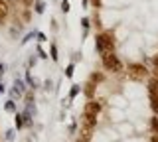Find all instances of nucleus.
Wrapping results in <instances>:
<instances>
[{"label":"nucleus","instance_id":"1","mask_svg":"<svg viewBox=\"0 0 158 142\" xmlns=\"http://www.w3.org/2000/svg\"><path fill=\"white\" fill-rule=\"evenodd\" d=\"M101 61H103V67H105L107 71H113V73H121L123 71V63L115 55V51H103L101 53Z\"/></svg>","mask_w":158,"mask_h":142},{"label":"nucleus","instance_id":"2","mask_svg":"<svg viewBox=\"0 0 158 142\" xmlns=\"http://www.w3.org/2000/svg\"><path fill=\"white\" fill-rule=\"evenodd\" d=\"M95 46H97V51L103 53V51H113L115 50V36L111 32H103L95 38Z\"/></svg>","mask_w":158,"mask_h":142},{"label":"nucleus","instance_id":"3","mask_svg":"<svg viewBox=\"0 0 158 142\" xmlns=\"http://www.w3.org/2000/svg\"><path fill=\"white\" fill-rule=\"evenodd\" d=\"M95 124H97V116L93 115H83V120H81V138L83 140H89L95 130Z\"/></svg>","mask_w":158,"mask_h":142},{"label":"nucleus","instance_id":"4","mask_svg":"<svg viewBox=\"0 0 158 142\" xmlns=\"http://www.w3.org/2000/svg\"><path fill=\"white\" fill-rule=\"evenodd\" d=\"M127 75L131 77V79L140 81V79H144V77L148 75V69L142 65V63H131V65L127 67Z\"/></svg>","mask_w":158,"mask_h":142},{"label":"nucleus","instance_id":"5","mask_svg":"<svg viewBox=\"0 0 158 142\" xmlns=\"http://www.w3.org/2000/svg\"><path fill=\"white\" fill-rule=\"evenodd\" d=\"M99 111H101V103L89 99V101H87V105H85V111H83V115H93V116H97V115H99Z\"/></svg>","mask_w":158,"mask_h":142},{"label":"nucleus","instance_id":"6","mask_svg":"<svg viewBox=\"0 0 158 142\" xmlns=\"http://www.w3.org/2000/svg\"><path fill=\"white\" fill-rule=\"evenodd\" d=\"M148 97H150V109L154 115H158V95L154 91H148Z\"/></svg>","mask_w":158,"mask_h":142},{"label":"nucleus","instance_id":"7","mask_svg":"<svg viewBox=\"0 0 158 142\" xmlns=\"http://www.w3.org/2000/svg\"><path fill=\"white\" fill-rule=\"evenodd\" d=\"M95 87H97V83L89 79V83L85 85V95H87V99H93V95H95Z\"/></svg>","mask_w":158,"mask_h":142},{"label":"nucleus","instance_id":"8","mask_svg":"<svg viewBox=\"0 0 158 142\" xmlns=\"http://www.w3.org/2000/svg\"><path fill=\"white\" fill-rule=\"evenodd\" d=\"M8 12H10V8H8V4L4 2V0H0V22L4 20V18L8 16Z\"/></svg>","mask_w":158,"mask_h":142},{"label":"nucleus","instance_id":"9","mask_svg":"<svg viewBox=\"0 0 158 142\" xmlns=\"http://www.w3.org/2000/svg\"><path fill=\"white\" fill-rule=\"evenodd\" d=\"M148 91H154L158 95V77H152V79L148 81Z\"/></svg>","mask_w":158,"mask_h":142},{"label":"nucleus","instance_id":"10","mask_svg":"<svg viewBox=\"0 0 158 142\" xmlns=\"http://www.w3.org/2000/svg\"><path fill=\"white\" fill-rule=\"evenodd\" d=\"M150 128H152V132H154V134H158V115L150 120Z\"/></svg>","mask_w":158,"mask_h":142},{"label":"nucleus","instance_id":"11","mask_svg":"<svg viewBox=\"0 0 158 142\" xmlns=\"http://www.w3.org/2000/svg\"><path fill=\"white\" fill-rule=\"evenodd\" d=\"M49 51H52V59H53V61H57V59H59V55H57V46H56V43H52Z\"/></svg>","mask_w":158,"mask_h":142},{"label":"nucleus","instance_id":"12","mask_svg":"<svg viewBox=\"0 0 158 142\" xmlns=\"http://www.w3.org/2000/svg\"><path fill=\"white\" fill-rule=\"evenodd\" d=\"M77 93H79V85H73V87H71V91H69V99H75Z\"/></svg>","mask_w":158,"mask_h":142},{"label":"nucleus","instance_id":"13","mask_svg":"<svg viewBox=\"0 0 158 142\" xmlns=\"http://www.w3.org/2000/svg\"><path fill=\"white\" fill-rule=\"evenodd\" d=\"M4 109H6L8 112H14V111H16V107H14V103H12V101H8V103H6V107H4Z\"/></svg>","mask_w":158,"mask_h":142},{"label":"nucleus","instance_id":"14","mask_svg":"<svg viewBox=\"0 0 158 142\" xmlns=\"http://www.w3.org/2000/svg\"><path fill=\"white\" fill-rule=\"evenodd\" d=\"M73 69H75V67H73V63H71V65H67V69H65V75H67V77H73Z\"/></svg>","mask_w":158,"mask_h":142},{"label":"nucleus","instance_id":"15","mask_svg":"<svg viewBox=\"0 0 158 142\" xmlns=\"http://www.w3.org/2000/svg\"><path fill=\"white\" fill-rule=\"evenodd\" d=\"M36 12H38V14L44 12V2H36Z\"/></svg>","mask_w":158,"mask_h":142},{"label":"nucleus","instance_id":"16","mask_svg":"<svg viewBox=\"0 0 158 142\" xmlns=\"http://www.w3.org/2000/svg\"><path fill=\"white\" fill-rule=\"evenodd\" d=\"M61 10L63 12H69V2H67V0H63V2H61Z\"/></svg>","mask_w":158,"mask_h":142},{"label":"nucleus","instance_id":"17","mask_svg":"<svg viewBox=\"0 0 158 142\" xmlns=\"http://www.w3.org/2000/svg\"><path fill=\"white\" fill-rule=\"evenodd\" d=\"M16 126H18V128H22V124H24V120H22V116H20V115H16Z\"/></svg>","mask_w":158,"mask_h":142},{"label":"nucleus","instance_id":"18","mask_svg":"<svg viewBox=\"0 0 158 142\" xmlns=\"http://www.w3.org/2000/svg\"><path fill=\"white\" fill-rule=\"evenodd\" d=\"M81 24H83V30H85V34H87V28H89V20H87V18H83V20H81Z\"/></svg>","mask_w":158,"mask_h":142},{"label":"nucleus","instance_id":"19","mask_svg":"<svg viewBox=\"0 0 158 142\" xmlns=\"http://www.w3.org/2000/svg\"><path fill=\"white\" fill-rule=\"evenodd\" d=\"M38 53H40V57H44V59H46V57H48V55H46V51H44L42 47H38Z\"/></svg>","mask_w":158,"mask_h":142},{"label":"nucleus","instance_id":"20","mask_svg":"<svg viewBox=\"0 0 158 142\" xmlns=\"http://www.w3.org/2000/svg\"><path fill=\"white\" fill-rule=\"evenodd\" d=\"M152 63H154V67H156V69H158V53H156L154 57H152Z\"/></svg>","mask_w":158,"mask_h":142},{"label":"nucleus","instance_id":"21","mask_svg":"<svg viewBox=\"0 0 158 142\" xmlns=\"http://www.w3.org/2000/svg\"><path fill=\"white\" fill-rule=\"evenodd\" d=\"M150 142H158V134H152V138H150Z\"/></svg>","mask_w":158,"mask_h":142},{"label":"nucleus","instance_id":"22","mask_svg":"<svg viewBox=\"0 0 158 142\" xmlns=\"http://www.w3.org/2000/svg\"><path fill=\"white\" fill-rule=\"evenodd\" d=\"M77 142H85V140H83V138H79V140H77Z\"/></svg>","mask_w":158,"mask_h":142}]
</instances>
